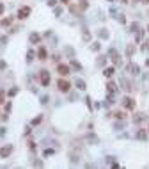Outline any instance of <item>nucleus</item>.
Returning a JSON list of instances; mask_svg holds the SVG:
<instances>
[{
    "label": "nucleus",
    "mask_w": 149,
    "mask_h": 169,
    "mask_svg": "<svg viewBox=\"0 0 149 169\" xmlns=\"http://www.w3.org/2000/svg\"><path fill=\"white\" fill-rule=\"evenodd\" d=\"M57 71L60 73L62 77H66V75H69V73H71V70H69L68 64H59V66H57Z\"/></svg>",
    "instance_id": "obj_1"
},
{
    "label": "nucleus",
    "mask_w": 149,
    "mask_h": 169,
    "mask_svg": "<svg viewBox=\"0 0 149 169\" xmlns=\"http://www.w3.org/2000/svg\"><path fill=\"white\" fill-rule=\"evenodd\" d=\"M57 86H59V89H60L62 93H68V91H69V87H71V84H69L68 80H59Z\"/></svg>",
    "instance_id": "obj_2"
},
{
    "label": "nucleus",
    "mask_w": 149,
    "mask_h": 169,
    "mask_svg": "<svg viewBox=\"0 0 149 169\" xmlns=\"http://www.w3.org/2000/svg\"><path fill=\"white\" fill-rule=\"evenodd\" d=\"M28 14H30V7H27V5H25V7H21L20 11H18V18H20V20H25Z\"/></svg>",
    "instance_id": "obj_3"
},
{
    "label": "nucleus",
    "mask_w": 149,
    "mask_h": 169,
    "mask_svg": "<svg viewBox=\"0 0 149 169\" xmlns=\"http://www.w3.org/2000/svg\"><path fill=\"white\" fill-rule=\"evenodd\" d=\"M41 84H43V86H48V84H50V73L46 70L41 71Z\"/></svg>",
    "instance_id": "obj_4"
},
{
    "label": "nucleus",
    "mask_w": 149,
    "mask_h": 169,
    "mask_svg": "<svg viewBox=\"0 0 149 169\" xmlns=\"http://www.w3.org/2000/svg\"><path fill=\"white\" fill-rule=\"evenodd\" d=\"M11 153H13V146H4L2 150H0V157L2 158H7Z\"/></svg>",
    "instance_id": "obj_5"
},
{
    "label": "nucleus",
    "mask_w": 149,
    "mask_h": 169,
    "mask_svg": "<svg viewBox=\"0 0 149 169\" xmlns=\"http://www.w3.org/2000/svg\"><path fill=\"white\" fill-rule=\"evenodd\" d=\"M123 102H124V107H126V109H135V102H133L131 98H124Z\"/></svg>",
    "instance_id": "obj_6"
},
{
    "label": "nucleus",
    "mask_w": 149,
    "mask_h": 169,
    "mask_svg": "<svg viewBox=\"0 0 149 169\" xmlns=\"http://www.w3.org/2000/svg\"><path fill=\"white\" fill-rule=\"evenodd\" d=\"M39 59H41V61H45V59H46V50L43 48V46L39 48Z\"/></svg>",
    "instance_id": "obj_7"
},
{
    "label": "nucleus",
    "mask_w": 149,
    "mask_h": 169,
    "mask_svg": "<svg viewBox=\"0 0 149 169\" xmlns=\"http://www.w3.org/2000/svg\"><path fill=\"white\" fill-rule=\"evenodd\" d=\"M11 22H13L11 18H5V20H2V22H0V25H2V27H7V25H11Z\"/></svg>",
    "instance_id": "obj_8"
},
{
    "label": "nucleus",
    "mask_w": 149,
    "mask_h": 169,
    "mask_svg": "<svg viewBox=\"0 0 149 169\" xmlns=\"http://www.w3.org/2000/svg\"><path fill=\"white\" fill-rule=\"evenodd\" d=\"M27 61H34V50H28V54H27Z\"/></svg>",
    "instance_id": "obj_9"
},
{
    "label": "nucleus",
    "mask_w": 149,
    "mask_h": 169,
    "mask_svg": "<svg viewBox=\"0 0 149 169\" xmlns=\"http://www.w3.org/2000/svg\"><path fill=\"white\" fill-rule=\"evenodd\" d=\"M112 73H114V68H106L105 70V77H112Z\"/></svg>",
    "instance_id": "obj_10"
},
{
    "label": "nucleus",
    "mask_w": 149,
    "mask_h": 169,
    "mask_svg": "<svg viewBox=\"0 0 149 169\" xmlns=\"http://www.w3.org/2000/svg\"><path fill=\"white\" fill-rule=\"evenodd\" d=\"M30 41H32V43H37V41H39V36H37V34H30Z\"/></svg>",
    "instance_id": "obj_11"
},
{
    "label": "nucleus",
    "mask_w": 149,
    "mask_h": 169,
    "mask_svg": "<svg viewBox=\"0 0 149 169\" xmlns=\"http://www.w3.org/2000/svg\"><path fill=\"white\" fill-rule=\"evenodd\" d=\"M137 137H138V139H146V137H147V134H146L144 130H140V132L137 134Z\"/></svg>",
    "instance_id": "obj_12"
},
{
    "label": "nucleus",
    "mask_w": 149,
    "mask_h": 169,
    "mask_svg": "<svg viewBox=\"0 0 149 169\" xmlns=\"http://www.w3.org/2000/svg\"><path fill=\"white\" fill-rule=\"evenodd\" d=\"M77 86H78V89H85V84H83V80H77Z\"/></svg>",
    "instance_id": "obj_13"
},
{
    "label": "nucleus",
    "mask_w": 149,
    "mask_h": 169,
    "mask_svg": "<svg viewBox=\"0 0 149 169\" xmlns=\"http://www.w3.org/2000/svg\"><path fill=\"white\" fill-rule=\"evenodd\" d=\"M39 123H41V116H39V118H36V119H32V126H36Z\"/></svg>",
    "instance_id": "obj_14"
},
{
    "label": "nucleus",
    "mask_w": 149,
    "mask_h": 169,
    "mask_svg": "<svg viewBox=\"0 0 149 169\" xmlns=\"http://www.w3.org/2000/svg\"><path fill=\"white\" fill-rule=\"evenodd\" d=\"M4 98H5V94H4V91H0V103H4Z\"/></svg>",
    "instance_id": "obj_15"
},
{
    "label": "nucleus",
    "mask_w": 149,
    "mask_h": 169,
    "mask_svg": "<svg viewBox=\"0 0 149 169\" xmlns=\"http://www.w3.org/2000/svg\"><path fill=\"white\" fill-rule=\"evenodd\" d=\"M115 118H121L123 119L124 118V112H115Z\"/></svg>",
    "instance_id": "obj_16"
},
{
    "label": "nucleus",
    "mask_w": 149,
    "mask_h": 169,
    "mask_svg": "<svg viewBox=\"0 0 149 169\" xmlns=\"http://www.w3.org/2000/svg\"><path fill=\"white\" fill-rule=\"evenodd\" d=\"M55 4H57V0H48V5H50V7H53Z\"/></svg>",
    "instance_id": "obj_17"
},
{
    "label": "nucleus",
    "mask_w": 149,
    "mask_h": 169,
    "mask_svg": "<svg viewBox=\"0 0 149 169\" xmlns=\"http://www.w3.org/2000/svg\"><path fill=\"white\" fill-rule=\"evenodd\" d=\"M50 155H53V150H46L45 151V157H50Z\"/></svg>",
    "instance_id": "obj_18"
},
{
    "label": "nucleus",
    "mask_w": 149,
    "mask_h": 169,
    "mask_svg": "<svg viewBox=\"0 0 149 169\" xmlns=\"http://www.w3.org/2000/svg\"><path fill=\"white\" fill-rule=\"evenodd\" d=\"M2 13H4V4H0V16H2Z\"/></svg>",
    "instance_id": "obj_19"
},
{
    "label": "nucleus",
    "mask_w": 149,
    "mask_h": 169,
    "mask_svg": "<svg viewBox=\"0 0 149 169\" xmlns=\"http://www.w3.org/2000/svg\"><path fill=\"white\" fill-rule=\"evenodd\" d=\"M4 68H5V62L2 61V62H0V70H4Z\"/></svg>",
    "instance_id": "obj_20"
},
{
    "label": "nucleus",
    "mask_w": 149,
    "mask_h": 169,
    "mask_svg": "<svg viewBox=\"0 0 149 169\" xmlns=\"http://www.w3.org/2000/svg\"><path fill=\"white\" fill-rule=\"evenodd\" d=\"M62 2H64V4H68V2H69V0H62Z\"/></svg>",
    "instance_id": "obj_21"
},
{
    "label": "nucleus",
    "mask_w": 149,
    "mask_h": 169,
    "mask_svg": "<svg viewBox=\"0 0 149 169\" xmlns=\"http://www.w3.org/2000/svg\"><path fill=\"white\" fill-rule=\"evenodd\" d=\"M146 64H147V66H149V59H147V62H146Z\"/></svg>",
    "instance_id": "obj_22"
},
{
    "label": "nucleus",
    "mask_w": 149,
    "mask_h": 169,
    "mask_svg": "<svg viewBox=\"0 0 149 169\" xmlns=\"http://www.w3.org/2000/svg\"><path fill=\"white\" fill-rule=\"evenodd\" d=\"M133 2H138V0H133Z\"/></svg>",
    "instance_id": "obj_23"
},
{
    "label": "nucleus",
    "mask_w": 149,
    "mask_h": 169,
    "mask_svg": "<svg viewBox=\"0 0 149 169\" xmlns=\"http://www.w3.org/2000/svg\"><path fill=\"white\" fill-rule=\"evenodd\" d=\"M147 32H149V27H147Z\"/></svg>",
    "instance_id": "obj_24"
},
{
    "label": "nucleus",
    "mask_w": 149,
    "mask_h": 169,
    "mask_svg": "<svg viewBox=\"0 0 149 169\" xmlns=\"http://www.w3.org/2000/svg\"><path fill=\"white\" fill-rule=\"evenodd\" d=\"M147 2H149V0H147Z\"/></svg>",
    "instance_id": "obj_25"
},
{
    "label": "nucleus",
    "mask_w": 149,
    "mask_h": 169,
    "mask_svg": "<svg viewBox=\"0 0 149 169\" xmlns=\"http://www.w3.org/2000/svg\"><path fill=\"white\" fill-rule=\"evenodd\" d=\"M147 132H149V130H147Z\"/></svg>",
    "instance_id": "obj_26"
}]
</instances>
